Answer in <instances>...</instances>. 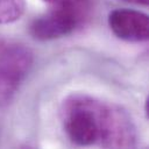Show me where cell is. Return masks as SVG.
Segmentation results:
<instances>
[{
  "label": "cell",
  "mask_w": 149,
  "mask_h": 149,
  "mask_svg": "<svg viewBox=\"0 0 149 149\" xmlns=\"http://www.w3.org/2000/svg\"><path fill=\"white\" fill-rule=\"evenodd\" d=\"M51 6H66V5H86L88 0H43Z\"/></svg>",
  "instance_id": "8992f818"
},
{
  "label": "cell",
  "mask_w": 149,
  "mask_h": 149,
  "mask_svg": "<svg viewBox=\"0 0 149 149\" xmlns=\"http://www.w3.org/2000/svg\"><path fill=\"white\" fill-rule=\"evenodd\" d=\"M122 1H126L129 3H135V5H142V6H147L149 2V0H122Z\"/></svg>",
  "instance_id": "52a82bcc"
},
{
  "label": "cell",
  "mask_w": 149,
  "mask_h": 149,
  "mask_svg": "<svg viewBox=\"0 0 149 149\" xmlns=\"http://www.w3.org/2000/svg\"><path fill=\"white\" fill-rule=\"evenodd\" d=\"M33 62V51L26 44L0 35V105L13 99Z\"/></svg>",
  "instance_id": "7a4b0ae2"
},
{
  "label": "cell",
  "mask_w": 149,
  "mask_h": 149,
  "mask_svg": "<svg viewBox=\"0 0 149 149\" xmlns=\"http://www.w3.org/2000/svg\"><path fill=\"white\" fill-rule=\"evenodd\" d=\"M26 7V0H0V24L19 20L23 15Z\"/></svg>",
  "instance_id": "5b68a950"
},
{
  "label": "cell",
  "mask_w": 149,
  "mask_h": 149,
  "mask_svg": "<svg viewBox=\"0 0 149 149\" xmlns=\"http://www.w3.org/2000/svg\"><path fill=\"white\" fill-rule=\"evenodd\" d=\"M85 9L86 5L52 6L31 21L29 34L37 41H52L66 36L80 26Z\"/></svg>",
  "instance_id": "3957f363"
},
{
  "label": "cell",
  "mask_w": 149,
  "mask_h": 149,
  "mask_svg": "<svg viewBox=\"0 0 149 149\" xmlns=\"http://www.w3.org/2000/svg\"><path fill=\"white\" fill-rule=\"evenodd\" d=\"M108 26L118 38L127 42H144L149 37V17L140 10L114 9L108 15Z\"/></svg>",
  "instance_id": "277c9868"
},
{
  "label": "cell",
  "mask_w": 149,
  "mask_h": 149,
  "mask_svg": "<svg viewBox=\"0 0 149 149\" xmlns=\"http://www.w3.org/2000/svg\"><path fill=\"white\" fill-rule=\"evenodd\" d=\"M59 119L68 139L79 147L133 148L137 133L122 107L86 93H71L62 101Z\"/></svg>",
  "instance_id": "6da1fadb"
}]
</instances>
